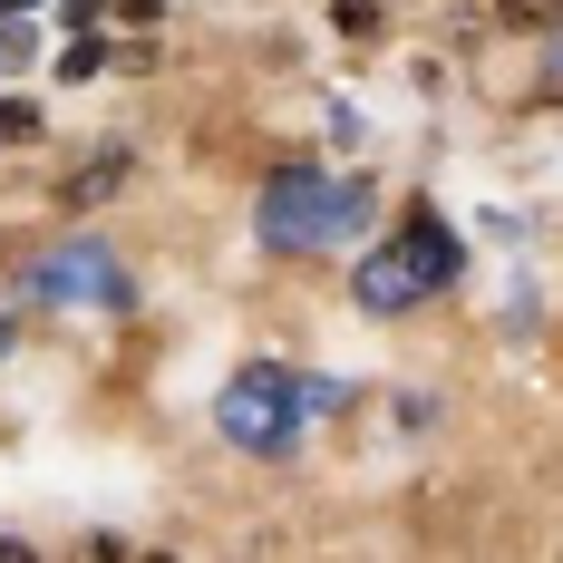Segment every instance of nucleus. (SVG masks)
I'll use <instances>...</instances> for the list:
<instances>
[{
	"mask_svg": "<svg viewBox=\"0 0 563 563\" xmlns=\"http://www.w3.org/2000/svg\"><path fill=\"white\" fill-rule=\"evenodd\" d=\"M331 398H340V389H321V379L301 389L282 360H253V369H233V379H224V398H214V428H224L233 448H253V456H282L291 438H301V418H321Z\"/></svg>",
	"mask_w": 563,
	"mask_h": 563,
	"instance_id": "1",
	"label": "nucleus"
},
{
	"mask_svg": "<svg viewBox=\"0 0 563 563\" xmlns=\"http://www.w3.org/2000/svg\"><path fill=\"white\" fill-rule=\"evenodd\" d=\"M369 224V195L360 185H340V175H273L263 185V243L273 253H321V243H340V233Z\"/></svg>",
	"mask_w": 563,
	"mask_h": 563,
	"instance_id": "2",
	"label": "nucleus"
},
{
	"mask_svg": "<svg viewBox=\"0 0 563 563\" xmlns=\"http://www.w3.org/2000/svg\"><path fill=\"white\" fill-rule=\"evenodd\" d=\"M30 301H126V273L98 243H58V253L30 263Z\"/></svg>",
	"mask_w": 563,
	"mask_h": 563,
	"instance_id": "3",
	"label": "nucleus"
},
{
	"mask_svg": "<svg viewBox=\"0 0 563 563\" xmlns=\"http://www.w3.org/2000/svg\"><path fill=\"white\" fill-rule=\"evenodd\" d=\"M398 253H408V273L428 282V291H448L456 273H466V253H456V233L428 214V205H408V224H398Z\"/></svg>",
	"mask_w": 563,
	"mask_h": 563,
	"instance_id": "4",
	"label": "nucleus"
},
{
	"mask_svg": "<svg viewBox=\"0 0 563 563\" xmlns=\"http://www.w3.org/2000/svg\"><path fill=\"white\" fill-rule=\"evenodd\" d=\"M418 291H428V282L408 273V253H398V243H379V253L360 263V311H408Z\"/></svg>",
	"mask_w": 563,
	"mask_h": 563,
	"instance_id": "5",
	"label": "nucleus"
},
{
	"mask_svg": "<svg viewBox=\"0 0 563 563\" xmlns=\"http://www.w3.org/2000/svg\"><path fill=\"white\" fill-rule=\"evenodd\" d=\"M117 175H126V156H98V166H88V175H68L58 195H68V205H98V195H108Z\"/></svg>",
	"mask_w": 563,
	"mask_h": 563,
	"instance_id": "6",
	"label": "nucleus"
},
{
	"mask_svg": "<svg viewBox=\"0 0 563 563\" xmlns=\"http://www.w3.org/2000/svg\"><path fill=\"white\" fill-rule=\"evenodd\" d=\"M98 68H108V49H98V40H88V30H78V40H68V49H58V78H98Z\"/></svg>",
	"mask_w": 563,
	"mask_h": 563,
	"instance_id": "7",
	"label": "nucleus"
},
{
	"mask_svg": "<svg viewBox=\"0 0 563 563\" xmlns=\"http://www.w3.org/2000/svg\"><path fill=\"white\" fill-rule=\"evenodd\" d=\"M340 30H350V40H369V30H379V0H340Z\"/></svg>",
	"mask_w": 563,
	"mask_h": 563,
	"instance_id": "8",
	"label": "nucleus"
},
{
	"mask_svg": "<svg viewBox=\"0 0 563 563\" xmlns=\"http://www.w3.org/2000/svg\"><path fill=\"white\" fill-rule=\"evenodd\" d=\"M506 20H554V0H506Z\"/></svg>",
	"mask_w": 563,
	"mask_h": 563,
	"instance_id": "9",
	"label": "nucleus"
},
{
	"mask_svg": "<svg viewBox=\"0 0 563 563\" xmlns=\"http://www.w3.org/2000/svg\"><path fill=\"white\" fill-rule=\"evenodd\" d=\"M20 10H30V0H0V20H20Z\"/></svg>",
	"mask_w": 563,
	"mask_h": 563,
	"instance_id": "10",
	"label": "nucleus"
},
{
	"mask_svg": "<svg viewBox=\"0 0 563 563\" xmlns=\"http://www.w3.org/2000/svg\"><path fill=\"white\" fill-rule=\"evenodd\" d=\"M554 78H563V30H554Z\"/></svg>",
	"mask_w": 563,
	"mask_h": 563,
	"instance_id": "11",
	"label": "nucleus"
},
{
	"mask_svg": "<svg viewBox=\"0 0 563 563\" xmlns=\"http://www.w3.org/2000/svg\"><path fill=\"white\" fill-rule=\"evenodd\" d=\"M78 10H98V0H68V20H78Z\"/></svg>",
	"mask_w": 563,
	"mask_h": 563,
	"instance_id": "12",
	"label": "nucleus"
},
{
	"mask_svg": "<svg viewBox=\"0 0 563 563\" xmlns=\"http://www.w3.org/2000/svg\"><path fill=\"white\" fill-rule=\"evenodd\" d=\"M0 350H10V331H0Z\"/></svg>",
	"mask_w": 563,
	"mask_h": 563,
	"instance_id": "13",
	"label": "nucleus"
}]
</instances>
